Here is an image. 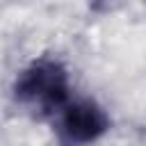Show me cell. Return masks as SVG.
Instances as JSON below:
<instances>
[{"mask_svg":"<svg viewBox=\"0 0 146 146\" xmlns=\"http://www.w3.org/2000/svg\"><path fill=\"white\" fill-rule=\"evenodd\" d=\"M16 98L41 112H57L68 105V78L62 64L41 59L30 64L16 80Z\"/></svg>","mask_w":146,"mask_h":146,"instance_id":"cell-1","label":"cell"},{"mask_svg":"<svg viewBox=\"0 0 146 146\" xmlns=\"http://www.w3.org/2000/svg\"><path fill=\"white\" fill-rule=\"evenodd\" d=\"M107 128L110 121L105 112L89 100L68 103L62 110V135L68 144H91Z\"/></svg>","mask_w":146,"mask_h":146,"instance_id":"cell-2","label":"cell"}]
</instances>
